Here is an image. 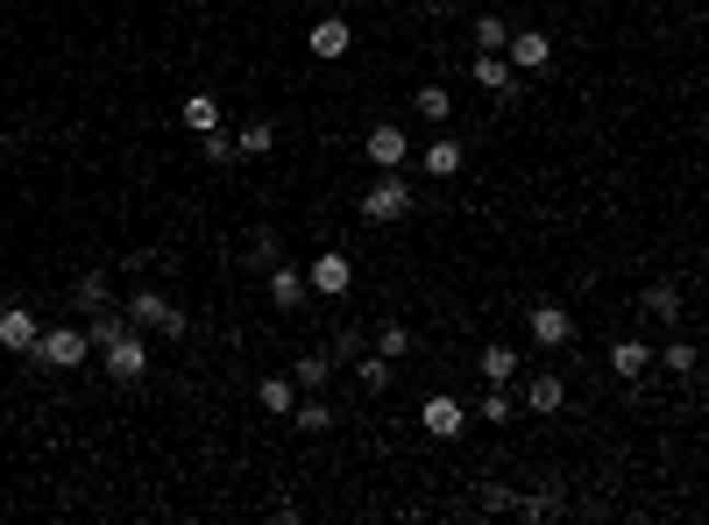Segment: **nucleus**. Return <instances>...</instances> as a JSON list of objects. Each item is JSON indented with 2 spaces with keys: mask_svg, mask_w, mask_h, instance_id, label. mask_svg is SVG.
I'll return each mask as SVG.
<instances>
[{
  "mask_svg": "<svg viewBox=\"0 0 709 525\" xmlns=\"http://www.w3.org/2000/svg\"><path fill=\"white\" fill-rule=\"evenodd\" d=\"M255 404H263L270 419H291L298 412V377H263L255 384Z\"/></svg>",
  "mask_w": 709,
  "mask_h": 525,
  "instance_id": "16",
  "label": "nucleus"
},
{
  "mask_svg": "<svg viewBox=\"0 0 709 525\" xmlns=\"http://www.w3.org/2000/svg\"><path fill=\"white\" fill-rule=\"evenodd\" d=\"M412 114H419V122H433V128H441L447 114H455V93H447V85H419V93H412Z\"/></svg>",
  "mask_w": 709,
  "mask_h": 525,
  "instance_id": "22",
  "label": "nucleus"
},
{
  "mask_svg": "<svg viewBox=\"0 0 709 525\" xmlns=\"http://www.w3.org/2000/svg\"><path fill=\"white\" fill-rule=\"evenodd\" d=\"M85 355H93V334H85V327H43L28 363L36 369H85Z\"/></svg>",
  "mask_w": 709,
  "mask_h": 525,
  "instance_id": "2",
  "label": "nucleus"
},
{
  "mask_svg": "<svg viewBox=\"0 0 709 525\" xmlns=\"http://www.w3.org/2000/svg\"><path fill=\"white\" fill-rule=\"evenodd\" d=\"M511 512L525 525H547V518H561V498H553V490H533V498H511Z\"/></svg>",
  "mask_w": 709,
  "mask_h": 525,
  "instance_id": "25",
  "label": "nucleus"
},
{
  "mask_svg": "<svg viewBox=\"0 0 709 525\" xmlns=\"http://www.w3.org/2000/svg\"><path fill=\"white\" fill-rule=\"evenodd\" d=\"M419 426H426L433 441H461V433H469V404L447 398V391H433L426 404H419Z\"/></svg>",
  "mask_w": 709,
  "mask_h": 525,
  "instance_id": "7",
  "label": "nucleus"
},
{
  "mask_svg": "<svg viewBox=\"0 0 709 525\" xmlns=\"http://www.w3.org/2000/svg\"><path fill=\"white\" fill-rule=\"evenodd\" d=\"M291 426L298 433H327V426H334V404H327L320 391H306V398H298V412H291Z\"/></svg>",
  "mask_w": 709,
  "mask_h": 525,
  "instance_id": "23",
  "label": "nucleus"
},
{
  "mask_svg": "<svg viewBox=\"0 0 709 525\" xmlns=\"http://www.w3.org/2000/svg\"><path fill=\"white\" fill-rule=\"evenodd\" d=\"M100 355H107V377L114 384H142L149 377V349H142V327H121V334L107 341V349H100Z\"/></svg>",
  "mask_w": 709,
  "mask_h": 525,
  "instance_id": "4",
  "label": "nucleus"
},
{
  "mask_svg": "<svg viewBox=\"0 0 709 525\" xmlns=\"http://www.w3.org/2000/svg\"><path fill=\"white\" fill-rule=\"evenodd\" d=\"M306 50L320 57V65H334V57L355 50V22H341V14H320V22L306 28Z\"/></svg>",
  "mask_w": 709,
  "mask_h": 525,
  "instance_id": "8",
  "label": "nucleus"
},
{
  "mask_svg": "<svg viewBox=\"0 0 709 525\" xmlns=\"http://www.w3.org/2000/svg\"><path fill=\"white\" fill-rule=\"evenodd\" d=\"M362 149H369V163H376V171H404V157H412V135H404L398 122H376Z\"/></svg>",
  "mask_w": 709,
  "mask_h": 525,
  "instance_id": "11",
  "label": "nucleus"
},
{
  "mask_svg": "<svg viewBox=\"0 0 709 525\" xmlns=\"http://www.w3.org/2000/svg\"><path fill=\"white\" fill-rule=\"evenodd\" d=\"M561 404H568V384L553 377V369L525 377V412H539V419H547V412H561Z\"/></svg>",
  "mask_w": 709,
  "mask_h": 525,
  "instance_id": "15",
  "label": "nucleus"
},
{
  "mask_svg": "<svg viewBox=\"0 0 709 525\" xmlns=\"http://www.w3.org/2000/svg\"><path fill=\"white\" fill-rule=\"evenodd\" d=\"M121 312H128V327H142V334H171V341H185V312H178L171 298L157 292V284H135V292L121 298Z\"/></svg>",
  "mask_w": 709,
  "mask_h": 525,
  "instance_id": "1",
  "label": "nucleus"
},
{
  "mask_svg": "<svg viewBox=\"0 0 709 525\" xmlns=\"http://www.w3.org/2000/svg\"><path fill=\"white\" fill-rule=\"evenodd\" d=\"M306 298H312V277H306V270H298V263H270V306H277V312H298Z\"/></svg>",
  "mask_w": 709,
  "mask_h": 525,
  "instance_id": "12",
  "label": "nucleus"
},
{
  "mask_svg": "<svg viewBox=\"0 0 709 525\" xmlns=\"http://www.w3.org/2000/svg\"><path fill=\"white\" fill-rule=\"evenodd\" d=\"M660 369H674V377H696V349H688V341H667Z\"/></svg>",
  "mask_w": 709,
  "mask_h": 525,
  "instance_id": "32",
  "label": "nucleus"
},
{
  "mask_svg": "<svg viewBox=\"0 0 709 525\" xmlns=\"http://www.w3.org/2000/svg\"><path fill=\"white\" fill-rule=\"evenodd\" d=\"M241 263H255V270H270V263H284V249H277V235H270V228H255V235H249V249H241Z\"/></svg>",
  "mask_w": 709,
  "mask_h": 525,
  "instance_id": "30",
  "label": "nucleus"
},
{
  "mask_svg": "<svg viewBox=\"0 0 709 525\" xmlns=\"http://www.w3.org/2000/svg\"><path fill=\"white\" fill-rule=\"evenodd\" d=\"M476 369H482V384H511V377L525 369V355L511 349V341H490V349L476 355Z\"/></svg>",
  "mask_w": 709,
  "mask_h": 525,
  "instance_id": "14",
  "label": "nucleus"
},
{
  "mask_svg": "<svg viewBox=\"0 0 709 525\" xmlns=\"http://www.w3.org/2000/svg\"><path fill=\"white\" fill-rule=\"evenodd\" d=\"M71 306H79V312H100V306H114V277H107V270H85V277L71 284Z\"/></svg>",
  "mask_w": 709,
  "mask_h": 525,
  "instance_id": "20",
  "label": "nucleus"
},
{
  "mask_svg": "<svg viewBox=\"0 0 709 525\" xmlns=\"http://www.w3.org/2000/svg\"><path fill=\"white\" fill-rule=\"evenodd\" d=\"M461 163H469V149H461L455 135H441V142H426V178H455Z\"/></svg>",
  "mask_w": 709,
  "mask_h": 525,
  "instance_id": "21",
  "label": "nucleus"
},
{
  "mask_svg": "<svg viewBox=\"0 0 709 525\" xmlns=\"http://www.w3.org/2000/svg\"><path fill=\"white\" fill-rule=\"evenodd\" d=\"M355 384H362V391H390V363H384V355H355Z\"/></svg>",
  "mask_w": 709,
  "mask_h": 525,
  "instance_id": "29",
  "label": "nucleus"
},
{
  "mask_svg": "<svg viewBox=\"0 0 709 525\" xmlns=\"http://www.w3.org/2000/svg\"><path fill=\"white\" fill-rule=\"evenodd\" d=\"M8 142H14V135H8V128H0V149H8Z\"/></svg>",
  "mask_w": 709,
  "mask_h": 525,
  "instance_id": "35",
  "label": "nucleus"
},
{
  "mask_svg": "<svg viewBox=\"0 0 709 525\" xmlns=\"http://www.w3.org/2000/svg\"><path fill=\"white\" fill-rule=\"evenodd\" d=\"M291 377H298V391H327V377H334V349H306L291 363Z\"/></svg>",
  "mask_w": 709,
  "mask_h": 525,
  "instance_id": "19",
  "label": "nucleus"
},
{
  "mask_svg": "<svg viewBox=\"0 0 709 525\" xmlns=\"http://www.w3.org/2000/svg\"><path fill=\"white\" fill-rule=\"evenodd\" d=\"M639 312L653 327H674V320H682V292H674V284H645V292H639Z\"/></svg>",
  "mask_w": 709,
  "mask_h": 525,
  "instance_id": "17",
  "label": "nucleus"
},
{
  "mask_svg": "<svg viewBox=\"0 0 709 525\" xmlns=\"http://www.w3.org/2000/svg\"><path fill=\"white\" fill-rule=\"evenodd\" d=\"M525 334H533L539 349H568V341H575V312L539 298V306H525Z\"/></svg>",
  "mask_w": 709,
  "mask_h": 525,
  "instance_id": "5",
  "label": "nucleus"
},
{
  "mask_svg": "<svg viewBox=\"0 0 709 525\" xmlns=\"http://www.w3.org/2000/svg\"><path fill=\"white\" fill-rule=\"evenodd\" d=\"M504 43H511V22L504 14H482L476 22V50H504Z\"/></svg>",
  "mask_w": 709,
  "mask_h": 525,
  "instance_id": "31",
  "label": "nucleus"
},
{
  "mask_svg": "<svg viewBox=\"0 0 709 525\" xmlns=\"http://www.w3.org/2000/svg\"><path fill=\"white\" fill-rule=\"evenodd\" d=\"M306 277H312V292H320V298H348L355 292V263L341 256V249H320Z\"/></svg>",
  "mask_w": 709,
  "mask_h": 525,
  "instance_id": "10",
  "label": "nucleus"
},
{
  "mask_svg": "<svg viewBox=\"0 0 709 525\" xmlns=\"http://www.w3.org/2000/svg\"><path fill=\"white\" fill-rule=\"evenodd\" d=\"M419 8H426V14H447V8H455V0H419Z\"/></svg>",
  "mask_w": 709,
  "mask_h": 525,
  "instance_id": "34",
  "label": "nucleus"
},
{
  "mask_svg": "<svg viewBox=\"0 0 709 525\" xmlns=\"http://www.w3.org/2000/svg\"><path fill=\"white\" fill-rule=\"evenodd\" d=\"M185 128L192 135H214L220 128V100L214 93H185Z\"/></svg>",
  "mask_w": 709,
  "mask_h": 525,
  "instance_id": "24",
  "label": "nucleus"
},
{
  "mask_svg": "<svg viewBox=\"0 0 709 525\" xmlns=\"http://www.w3.org/2000/svg\"><path fill=\"white\" fill-rule=\"evenodd\" d=\"M270 149H277V128H270V122H249L235 135V157H270Z\"/></svg>",
  "mask_w": 709,
  "mask_h": 525,
  "instance_id": "27",
  "label": "nucleus"
},
{
  "mask_svg": "<svg viewBox=\"0 0 709 525\" xmlns=\"http://www.w3.org/2000/svg\"><path fill=\"white\" fill-rule=\"evenodd\" d=\"M199 149H206V157H214V163H235V135H199Z\"/></svg>",
  "mask_w": 709,
  "mask_h": 525,
  "instance_id": "33",
  "label": "nucleus"
},
{
  "mask_svg": "<svg viewBox=\"0 0 709 525\" xmlns=\"http://www.w3.org/2000/svg\"><path fill=\"white\" fill-rule=\"evenodd\" d=\"M404 214H412V178L404 171H384L369 192H362V220H384L390 228V220H404Z\"/></svg>",
  "mask_w": 709,
  "mask_h": 525,
  "instance_id": "3",
  "label": "nucleus"
},
{
  "mask_svg": "<svg viewBox=\"0 0 709 525\" xmlns=\"http://www.w3.org/2000/svg\"><path fill=\"white\" fill-rule=\"evenodd\" d=\"M504 57H511V71H518V79H533V71L553 65V36H547V28H511Z\"/></svg>",
  "mask_w": 709,
  "mask_h": 525,
  "instance_id": "6",
  "label": "nucleus"
},
{
  "mask_svg": "<svg viewBox=\"0 0 709 525\" xmlns=\"http://www.w3.org/2000/svg\"><path fill=\"white\" fill-rule=\"evenodd\" d=\"M511 412H518V398H511V384H490V391L476 398V419H490V426H504Z\"/></svg>",
  "mask_w": 709,
  "mask_h": 525,
  "instance_id": "26",
  "label": "nucleus"
},
{
  "mask_svg": "<svg viewBox=\"0 0 709 525\" xmlns=\"http://www.w3.org/2000/svg\"><path fill=\"white\" fill-rule=\"evenodd\" d=\"M653 363H660V355L645 349V341H617V349H610V377H625V384H639Z\"/></svg>",
  "mask_w": 709,
  "mask_h": 525,
  "instance_id": "18",
  "label": "nucleus"
},
{
  "mask_svg": "<svg viewBox=\"0 0 709 525\" xmlns=\"http://www.w3.org/2000/svg\"><path fill=\"white\" fill-rule=\"evenodd\" d=\"M469 79L482 85V93H496V100H518V71H511L504 50H476L469 57Z\"/></svg>",
  "mask_w": 709,
  "mask_h": 525,
  "instance_id": "9",
  "label": "nucleus"
},
{
  "mask_svg": "<svg viewBox=\"0 0 709 525\" xmlns=\"http://www.w3.org/2000/svg\"><path fill=\"white\" fill-rule=\"evenodd\" d=\"M36 334H43V327H36V312H28V306H0V349H8V355H36Z\"/></svg>",
  "mask_w": 709,
  "mask_h": 525,
  "instance_id": "13",
  "label": "nucleus"
},
{
  "mask_svg": "<svg viewBox=\"0 0 709 525\" xmlns=\"http://www.w3.org/2000/svg\"><path fill=\"white\" fill-rule=\"evenodd\" d=\"M376 355H384V363H404V355H412V327H404V320H390L384 334H376Z\"/></svg>",
  "mask_w": 709,
  "mask_h": 525,
  "instance_id": "28",
  "label": "nucleus"
}]
</instances>
